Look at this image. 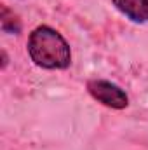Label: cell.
Instances as JSON below:
<instances>
[{
	"label": "cell",
	"mask_w": 148,
	"mask_h": 150,
	"mask_svg": "<svg viewBox=\"0 0 148 150\" xmlns=\"http://www.w3.org/2000/svg\"><path fill=\"white\" fill-rule=\"evenodd\" d=\"M30 59L44 70H66L72 65V49L66 38L58 30L40 25L28 38L26 44Z\"/></svg>",
	"instance_id": "1"
},
{
	"label": "cell",
	"mask_w": 148,
	"mask_h": 150,
	"mask_svg": "<svg viewBox=\"0 0 148 150\" xmlns=\"http://www.w3.org/2000/svg\"><path fill=\"white\" fill-rule=\"evenodd\" d=\"M87 91L98 103L113 110H122L129 105V96L125 94V91L106 79H89Z\"/></svg>",
	"instance_id": "2"
},
{
	"label": "cell",
	"mask_w": 148,
	"mask_h": 150,
	"mask_svg": "<svg viewBox=\"0 0 148 150\" xmlns=\"http://www.w3.org/2000/svg\"><path fill=\"white\" fill-rule=\"evenodd\" d=\"M115 9L134 23H148V0H111Z\"/></svg>",
	"instance_id": "3"
},
{
	"label": "cell",
	"mask_w": 148,
	"mask_h": 150,
	"mask_svg": "<svg viewBox=\"0 0 148 150\" xmlns=\"http://www.w3.org/2000/svg\"><path fill=\"white\" fill-rule=\"evenodd\" d=\"M0 26L5 33L18 35L21 32V21H19L18 14H14L7 5H2V11H0Z\"/></svg>",
	"instance_id": "4"
},
{
	"label": "cell",
	"mask_w": 148,
	"mask_h": 150,
	"mask_svg": "<svg viewBox=\"0 0 148 150\" xmlns=\"http://www.w3.org/2000/svg\"><path fill=\"white\" fill-rule=\"evenodd\" d=\"M2 58H4V61H2V68H5V67H7V54H5V51H2Z\"/></svg>",
	"instance_id": "5"
}]
</instances>
